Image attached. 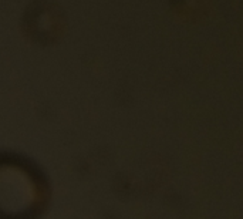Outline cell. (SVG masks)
I'll use <instances>...</instances> for the list:
<instances>
[{
	"mask_svg": "<svg viewBox=\"0 0 243 219\" xmlns=\"http://www.w3.org/2000/svg\"><path fill=\"white\" fill-rule=\"evenodd\" d=\"M47 201V181L31 161L0 154V219H37Z\"/></svg>",
	"mask_w": 243,
	"mask_h": 219,
	"instance_id": "1",
	"label": "cell"
}]
</instances>
